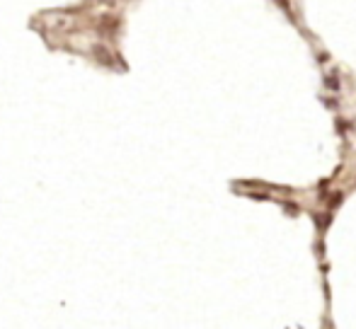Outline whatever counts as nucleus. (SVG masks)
<instances>
[{
    "mask_svg": "<svg viewBox=\"0 0 356 329\" xmlns=\"http://www.w3.org/2000/svg\"><path fill=\"white\" fill-rule=\"evenodd\" d=\"M325 83H327V88H329V90H339V80H337L334 75H329Z\"/></svg>",
    "mask_w": 356,
    "mask_h": 329,
    "instance_id": "1",
    "label": "nucleus"
},
{
    "mask_svg": "<svg viewBox=\"0 0 356 329\" xmlns=\"http://www.w3.org/2000/svg\"><path fill=\"white\" fill-rule=\"evenodd\" d=\"M247 199H259V201H267L269 196H267V194H255V191H250V194H247Z\"/></svg>",
    "mask_w": 356,
    "mask_h": 329,
    "instance_id": "3",
    "label": "nucleus"
},
{
    "mask_svg": "<svg viewBox=\"0 0 356 329\" xmlns=\"http://www.w3.org/2000/svg\"><path fill=\"white\" fill-rule=\"evenodd\" d=\"M284 209H286V213H289V215H298V206H293V204H284Z\"/></svg>",
    "mask_w": 356,
    "mask_h": 329,
    "instance_id": "2",
    "label": "nucleus"
},
{
    "mask_svg": "<svg viewBox=\"0 0 356 329\" xmlns=\"http://www.w3.org/2000/svg\"><path fill=\"white\" fill-rule=\"evenodd\" d=\"M342 196H344V194H339V191H337V199H332V201H329V206H332V209H337V206L342 204Z\"/></svg>",
    "mask_w": 356,
    "mask_h": 329,
    "instance_id": "4",
    "label": "nucleus"
}]
</instances>
